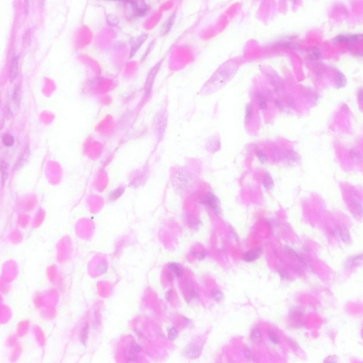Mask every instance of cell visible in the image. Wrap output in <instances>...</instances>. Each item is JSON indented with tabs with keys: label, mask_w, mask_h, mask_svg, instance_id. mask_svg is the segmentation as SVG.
I'll list each match as a JSON object with an SVG mask.
<instances>
[{
	"label": "cell",
	"mask_w": 363,
	"mask_h": 363,
	"mask_svg": "<svg viewBox=\"0 0 363 363\" xmlns=\"http://www.w3.org/2000/svg\"><path fill=\"white\" fill-rule=\"evenodd\" d=\"M8 166L5 161L1 162V182L2 184H5L8 177Z\"/></svg>",
	"instance_id": "15"
},
{
	"label": "cell",
	"mask_w": 363,
	"mask_h": 363,
	"mask_svg": "<svg viewBox=\"0 0 363 363\" xmlns=\"http://www.w3.org/2000/svg\"><path fill=\"white\" fill-rule=\"evenodd\" d=\"M107 20L108 23L110 26H116L118 23V18L114 15H108L107 17Z\"/></svg>",
	"instance_id": "23"
},
{
	"label": "cell",
	"mask_w": 363,
	"mask_h": 363,
	"mask_svg": "<svg viewBox=\"0 0 363 363\" xmlns=\"http://www.w3.org/2000/svg\"><path fill=\"white\" fill-rule=\"evenodd\" d=\"M335 81L336 86L338 89L346 86L347 82L346 76L343 73L339 71L337 72L336 74Z\"/></svg>",
	"instance_id": "10"
},
{
	"label": "cell",
	"mask_w": 363,
	"mask_h": 363,
	"mask_svg": "<svg viewBox=\"0 0 363 363\" xmlns=\"http://www.w3.org/2000/svg\"><path fill=\"white\" fill-rule=\"evenodd\" d=\"M184 354L187 358L195 359L199 357L202 353V349L197 345H191L185 349Z\"/></svg>",
	"instance_id": "4"
},
{
	"label": "cell",
	"mask_w": 363,
	"mask_h": 363,
	"mask_svg": "<svg viewBox=\"0 0 363 363\" xmlns=\"http://www.w3.org/2000/svg\"><path fill=\"white\" fill-rule=\"evenodd\" d=\"M257 157L261 163H264L267 161V156L262 150H259L256 152Z\"/></svg>",
	"instance_id": "25"
},
{
	"label": "cell",
	"mask_w": 363,
	"mask_h": 363,
	"mask_svg": "<svg viewBox=\"0 0 363 363\" xmlns=\"http://www.w3.org/2000/svg\"><path fill=\"white\" fill-rule=\"evenodd\" d=\"M349 193V204L356 215L362 217L363 207L362 201L359 196L354 191H351Z\"/></svg>",
	"instance_id": "2"
},
{
	"label": "cell",
	"mask_w": 363,
	"mask_h": 363,
	"mask_svg": "<svg viewBox=\"0 0 363 363\" xmlns=\"http://www.w3.org/2000/svg\"><path fill=\"white\" fill-rule=\"evenodd\" d=\"M89 327L87 326L83 329L81 333V340L83 344L86 343L87 340L88 332H89Z\"/></svg>",
	"instance_id": "29"
},
{
	"label": "cell",
	"mask_w": 363,
	"mask_h": 363,
	"mask_svg": "<svg viewBox=\"0 0 363 363\" xmlns=\"http://www.w3.org/2000/svg\"><path fill=\"white\" fill-rule=\"evenodd\" d=\"M193 255L198 260H202L205 259L206 256L204 254L198 251H195L193 253Z\"/></svg>",
	"instance_id": "32"
},
{
	"label": "cell",
	"mask_w": 363,
	"mask_h": 363,
	"mask_svg": "<svg viewBox=\"0 0 363 363\" xmlns=\"http://www.w3.org/2000/svg\"><path fill=\"white\" fill-rule=\"evenodd\" d=\"M321 55V52L318 48H312L309 49L307 55L308 60H315L319 59Z\"/></svg>",
	"instance_id": "14"
},
{
	"label": "cell",
	"mask_w": 363,
	"mask_h": 363,
	"mask_svg": "<svg viewBox=\"0 0 363 363\" xmlns=\"http://www.w3.org/2000/svg\"><path fill=\"white\" fill-rule=\"evenodd\" d=\"M336 230L338 235L343 242L348 244L351 242V239L350 234L344 227L338 225L336 227Z\"/></svg>",
	"instance_id": "7"
},
{
	"label": "cell",
	"mask_w": 363,
	"mask_h": 363,
	"mask_svg": "<svg viewBox=\"0 0 363 363\" xmlns=\"http://www.w3.org/2000/svg\"><path fill=\"white\" fill-rule=\"evenodd\" d=\"M261 253L260 249L251 250L245 252L243 256V260L247 262H251L258 259Z\"/></svg>",
	"instance_id": "8"
},
{
	"label": "cell",
	"mask_w": 363,
	"mask_h": 363,
	"mask_svg": "<svg viewBox=\"0 0 363 363\" xmlns=\"http://www.w3.org/2000/svg\"><path fill=\"white\" fill-rule=\"evenodd\" d=\"M259 107L261 109H266L267 108V103L264 101H260V103L259 104Z\"/></svg>",
	"instance_id": "37"
},
{
	"label": "cell",
	"mask_w": 363,
	"mask_h": 363,
	"mask_svg": "<svg viewBox=\"0 0 363 363\" xmlns=\"http://www.w3.org/2000/svg\"><path fill=\"white\" fill-rule=\"evenodd\" d=\"M245 357H246L248 359L252 360L253 359V357L251 352L249 351L245 350L243 351Z\"/></svg>",
	"instance_id": "36"
},
{
	"label": "cell",
	"mask_w": 363,
	"mask_h": 363,
	"mask_svg": "<svg viewBox=\"0 0 363 363\" xmlns=\"http://www.w3.org/2000/svg\"><path fill=\"white\" fill-rule=\"evenodd\" d=\"M263 183L264 187L267 190H270L274 186V182L271 176L266 173L263 175Z\"/></svg>",
	"instance_id": "13"
},
{
	"label": "cell",
	"mask_w": 363,
	"mask_h": 363,
	"mask_svg": "<svg viewBox=\"0 0 363 363\" xmlns=\"http://www.w3.org/2000/svg\"><path fill=\"white\" fill-rule=\"evenodd\" d=\"M166 118L164 113H162L157 116V133L158 135L162 134L165 129Z\"/></svg>",
	"instance_id": "12"
},
{
	"label": "cell",
	"mask_w": 363,
	"mask_h": 363,
	"mask_svg": "<svg viewBox=\"0 0 363 363\" xmlns=\"http://www.w3.org/2000/svg\"><path fill=\"white\" fill-rule=\"evenodd\" d=\"M14 139L12 135L4 134L3 137V142L4 145L8 147L12 146L14 143Z\"/></svg>",
	"instance_id": "18"
},
{
	"label": "cell",
	"mask_w": 363,
	"mask_h": 363,
	"mask_svg": "<svg viewBox=\"0 0 363 363\" xmlns=\"http://www.w3.org/2000/svg\"><path fill=\"white\" fill-rule=\"evenodd\" d=\"M148 37L147 35L144 34L140 36L133 42L130 48V56L132 57L140 48L142 45L146 41Z\"/></svg>",
	"instance_id": "6"
},
{
	"label": "cell",
	"mask_w": 363,
	"mask_h": 363,
	"mask_svg": "<svg viewBox=\"0 0 363 363\" xmlns=\"http://www.w3.org/2000/svg\"><path fill=\"white\" fill-rule=\"evenodd\" d=\"M252 107L250 104H248L246 108V114L245 118V123L248 124L249 123L251 119L252 112Z\"/></svg>",
	"instance_id": "21"
},
{
	"label": "cell",
	"mask_w": 363,
	"mask_h": 363,
	"mask_svg": "<svg viewBox=\"0 0 363 363\" xmlns=\"http://www.w3.org/2000/svg\"><path fill=\"white\" fill-rule=\"evenodd\" d=\"M130 349L137 354L141 353L142 351L141 347L136 342H133L130 344Z\"/></svg>",
	"instance_id": "28"
},
{
	"label": "cell",
	"mask_w": 363,
	"mask_h": 363,
	"mask_svg": "<svg viewBox=\"0 0 363 363\" xmlns=\"http://www.w3.org/2000/svg\"><path fill=\"white\" fill-rule=\"evenodd\" d=\"M287 159L290 163H297L299 161V157L296 153L293 151H289L286 155Z\"/></svg>",
	"instance_id": "19"
},
{
	"label": "cell",
	"mask_w": 363,
	"mask_h": 363,
	"mask_svg": "<svg viewBox=\"0 0 363 363\" xmlns=\"http://www.w3.org/2000/svg\"><path fill=\"white\" fill-rule=\"evenodd\" d=\"M168 267L171 270L174 272L178 277L181 275L182 273V270L181 267L175 263H171L168 265Z\"/></svg>",
	"instance_id": "20"
},
{
	"label": "cell",
	"mask_w": 363,
	"mask_h": 363,
	"mask_svg": "<svg viewBox=\"0 0 363 363\" xmlns=\"http://www.w3.org/2000/svg\"><path fill=\"white\" fill-rule=\"evenodd\" d=\"M176 13H173L164 24L161 30V35H165L170 31L175 21Z\"/></svg>",
	"instance_id": "11"
},
{
	"label": "cell",
	"mask_w": 363,
	"mask_h": 363,
	"mask_svg": "<svg viewBox=\"0 0 363 363\" xmlns=\"http://www.w3.org/2000/svg\"><path fill=\"white\" fill-rule=\"evenodd\" d=\"M286 250L289 252V253L291 255L294 257L295 258H299L298 255L293 250L289 247L286 248Z\"/></svg>",
	"instance_id": "33"
},
{
	"label": "cell",
	"mask_w": 363,
	"mask_h": 363,
	"mask_svg": "<svg viewBox=\"0 0 363 363\" xmlns=\"http://www.w3.org/2000/svg\"><path fill=\"white\" fill-rule=\"evenodd\" d=\"M18 71V59L17 56H13L11 60L10 69V78L11 81L17 77Z\"/></svg>",
	"instance_id": "9"
},
{
	"label": "cell",
	"mask_w": 363,
	"mask_h": 363,
	"mask_svg": "<svg viewBox=\"0 0 363 363\" xmlns=\"http://www.w3.org/2000/svg\"><path fill=\"white\" fill-rule=\"evenodd\" d=\"M196 296V293L195 291L191 290L186 295L185 298L187 301H190L193 297Z\"/></svg>",
	"instance_id": "31"
},
{
	"label": "cell",
	"mask_w": 363,
	"mask_h": 363,
	"mask_svg": "<svg viewBox=\"0 0 363 363\" xmlns=\"http://www.w3.org/2000/svg\"><path fill=\"white\" fill-rule=\"evenodd\" d=\"M171 295V292L170 291H169L167 293V294L166 295L167 298L168 299L169 298H170Z\"/></svg>",
	"instance_id": "38"
},
{
	"label": "cell",
	"mask_w": 363,
	"mask_h": 363,
	"mask_svg": "<svg viewBox=\"0 0 363 363\" xmlns=\"http://www.w3.org/2000/svg\"><path fill=\"white\" fill-rule=\"evenodd\" d=\"M363 89L362 88L358 90L357 93V98L358 101L360 102H362L363 101Z\"/></svg>",
	"instance_id": "35"
},
{
	"label": "cell",
	"mask_w": 363,
	"mask_h": 363,
	"mask_svg": "<svg viewBox=\"0 0 363 363\" xmlns=\"http://www.w3.org/2000/svg\"><path fill=\"white\" fill-rule=\"evenodd\" d=\"M251 338L252 341L256 343H260L262 340L260 331L257 327L252 329L251 332Z\"/></svg>",
	"instance_id": "16"
},
{
	"label": "cell",
	"mask_w": 363,
	"mask_h": 363,
	"mask_svg": "<svg viewBox=\"0 0 363 363\" xmlns=\"http://www.w3.org/2000/svg\"><path fill=\"white\" fill-rule=\"evenodd\" d=\"M177 335V331L174 327H172L168 331V337L169 340H174L176 338Z\"/></svg>",
	"instance_id": "27"
},
{
	"label": "cell",
	"mask_w": 363,
	"mask_h": 363,
	"mask_svg": "<svg viewBox=\"0 0 363 363\" xmlns=\"http://www.w3.org/2000/svg\"><path fill=\"white\" fill-rule=\"evenodd\" d=\"M21 90L19 86H16L13 90L12 100L17 103H18L20 99Z\"/></svg>",
	"instance_id": "22"
},
{
	"label": "cell",
	"mask_w": 363,
	"mask_h": 363,
	"mask_svg": "<svg viewBox=\"0 0 363 363\" xmlns=\"http://www.w3.org/2000/svg\"><path fill=\"white\" fill-rule=\"evenodd\" d=\"M199 202L215 211H217L219 207L218 201L215 195L208 193L205 195L200 199Z\"/></svg>",
	"instance_id": "3"
},
{
	"label": "cell",
	"mask_w": 363,
	"mask_h": 363,
	"mask_svg": "<svg viewBox=\"0 0 363 363\" xmlns=\"http://www.w3.org/2000/svg\"><path fill=\"white\" fill-rule=\"evenodd\" d=\"M335 39L338 42L362 41L363 35L360 34H355L339 35L336 36Z\"/></svg>",
	"instance_id": "5"
},
{
	"label": "cell",
	"mask_w": 363,
	"mask_h": 363,
	"mask_svg": "<svg viewBox=\"0 0 363 363\" xmlns=\"http://www.w3.org/2000/svg\"><path fill=\"white\" fill-rule=\"evenodd\" d=\"M269 335L270 341H271L274 343L276 344L279 343V341L278 338L273 333H272L271 331H269Z\"/></svg>",
	"instance_id": "30"
},
{
	"label": "cell",
	"mask_w": 363,
	"mask_h": 363,
	"mask_svg": "<svg viewBox=\"0 0 363 363\" xmlns=\"http://www.w3.org/2000/svg\"><path fill=\"white\" fill-rule=\"evenodd\" d=\"M337 360H338V358L337 357H336L335 356H330V357H329L327 358H326V360H324V361H324V362H336V361H337Z\"/></svg>",
	"instance_id": "34"
},
{
	"label": "cell",
	"mask_w": 363,
	"mask_h": 363,
	"mask_svg": "<svg viewBox=\"0 0 363 363\" xmlns=\"http://www.w3.org/2000/svg\"><path fill=\"white\" fill-rule=\"evenodd\" d=\"M362 261V254L359 255L354 256V257H350L348 260H347L346 262V265L348 267H351V266H354L357 264L358 263H360L361 261Z\"/></svg>",
	"instance_id": "17"
},
{
	"label": "cell",
	"mask_w": 363,
	"mask_h": 363,
	"mask_svg": "<svg viewBox=\"0 0 363 363\" xmlns=\"http://www.w3.org/2000/svg\"><path fill=\"white\" fill-rule=\"evenodd\" d=\"M212 296L216 301H220L221 300L223 295L219 290L217 289H214L211 292Z\"/></svg>",
	"instance_id": "24"
},
{
	"label": "cell",
	"mask_w": 363,
	"mask_h": 363,
	"mask_svg": "<svg viewBox=\"0 0 363 363\" xmlns=\"http://www.w3.org/2000/svg\"><path fill=\"white\" fill-rule=\"evenodd\" d=\"M351 156L355 161H358L361 159V155L358 150L356 149H353L350 151Z\"/></svg>",
	"instance_id": "26"
},
{
	"label": "cell",
	"mask_w": 363,
	"mask_h": 363,
	"mask_svg": "<svg viewBox=\"0 0 363 363\" xmlns=\"http://www.w3.org/2000/svg\"><path fill=\"white\" fill-rule=\"evenodd\" d=\"M130 6L132 17H134L143 16L149 10L150 7L143 1H126Z\"/></svg>",
	"instance_id": "1"
}]
</instances>
